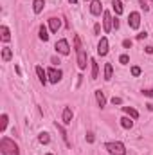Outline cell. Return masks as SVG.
<instances>
[{"label":"cell","instance_id":"1","mask_svg":"<svg viewBox=\"0 0 153 155\" xmlns=\"http://www.w3.org/2000/svg\"><path fill=\"white\" fill-rule=\"evenodd\" d=\"M0 152H2V155H20V150H18L16 143L7 139V137L0 139Z\"/></svg>","mask_w":153,"mask_h":155},{"label":"cell","instance_id":"2","mask_svg":"<svg viewBox=\"0 0 153 155\" xmlns=\"http://www.w3.org/2000/svg\"><path fill=\"white\" fill-rule=\"evenodd\" d=\"M105 148L108 150V153L110 155H126V148H124V144L119 143V141H115V143H106Z\"/></svg>","mask_w":153,"mask_h":155},{"label":"cell","instance_id":"3","mask_svg":"<svg viewBox=\"0 0 153 155\" xmlns=\"http://www.w3.org/2000/svg\"><path fill=\"white\" fill-rule=\"evenodd\" d=\"M54 49H56L60 54H63V56H67V54L70 52V47H69V41H67V40H58L56 45H54Z\"/></svg>","mask_w":153,"mask_h":155},{"label":"cell","instance_id":"4","mask_svg":"<svg viewBox=\"0 0 153 155\" xmlns=\"http://www.w3.org/2000/svg\"><path fill=\"white\" fill-rule=\"evenodd\" d=\"M103 27H105V33H110L112 27H114V18H112V15L108 11L103 13Z\"/></svg>","mask_w":153,"mask_h":155},{"label":"cell","instance_id":"5","mask_svg":"<svg viewBox=\"0 0 153 155\" xmlns=\"http://www.w3.org/2000/svg\"><path fill=\"white\" fill-rule=\"evenodd\" d=\"M128 25H130L132 29H139V25H141V15H139L137 11L130 13V18H128Z\"/></svg>","mask_w":153,"mask_h":155},{"label":"cell","instance_id":"6","mask_svg":"<svg viewBox=\"0 0 153 155\" xmlns=\"http://www.w3.org/2000/svg\"><path fill=\"white\" fill-rule=\"evenodd\" d=\"M76 52H77V65H79V69H86V52H85V49L77 47Z\"/></svg>","mask_w":153,"mask_h":155},{"label":"cell","instance_id":"7","mask_svg":"<svg viewBox=\"0 0 153 155\" xmlns=\"http://www.w3.org/2000/svg\"><path fill=\"white\" fill-rule=\"evenodd\" d=\"M47 76H49V81L50 83H58L61 79V71L60 69H49L47 71Z\"/></svg>","mask_w":153,"mask_h":155},{"label":"cell","instance_id":"8","mask_svg":"<svg viewBox=\"0 0 153 155\" xmlns=\"http://www.w3.org/2000/svg\"><path fill=\"white\" fill-rule=\"evenodd\" d=\"M97 54L99 56H106L108 54V40L101 38L99 40V45H97Z\"/></svg>","mask_w":153,"mask_h":155},{"label":"cell","instance_id":"9","mask_svg":"<svg viewBox=\"0 0 153 155\" xmlns=\"http://www.w3.org/2000/svg\"><path fill=\"white\" fill-rule=\"evenodd\" d=\"M101 11H103L101 2H99V0H92V4H90V13L97 16V15H101Z\"/></svg>","mask_w":153,"mask_h":155},{"label":"cell","instance_id":"10","mask_svg":"<svg viewBox=\"0 0 153 155\" xmlns=\"http://www.w3.org/2000/svg\"><path fill=\"white\" fill-rule=\"evenodd\" d=\"M36 74H38V79H40L41 85H45V83L49 81V76H47V72L43 71V67H40V65L36 67Z\"/></svg>","mask_w":153,"mask_h":155},{"label":"cell","instance_id":"11","mask_svg":"<svg viewBox=\"0 0 153 155\" xmlns=\"http://www.w3.org/2000/svg\"><path fill=\"white\" fill-rule=\"evenodd\" d=\"M63 123H65V124H70V123H72V110H70L69 107L63 108Z\"/></svg>","mask_w":153,"mask_h":155},{"label":"cell","instance_id":"12","mask_svg":"<svg viewBox=\"0 0 153 155\" xmlns=\"http://www.w3.org/2000/svg\"><path fill=\"white\" fill-rule=\"evenodd\" d=\"M60 25H61V22H60L58 18H49V27H50V31H52V33H58Z\"/></svg>","mask_w":153,"mask_h":155},{"label":"cell","instance_id":"13","mask_svg":"<svg viewBox=\"0 0 153 155\" xmlns=\"http://www.w3.org/2000/svg\"><path fill=\"white\" fill-rule=\"evenodd\" d=\"M96 99H97V105L103 108L105 105H106V97H105V94H103V90H96Z\"/></svg>","mask_w":153,"mask_h":155},{"label":"cell","instance_id":"14","mask_svg":"<svg viewBox=\"0 0 153 155\" xmlns=\"http://www.w3.org/2000/svg\"><path fill=\"white\" fill-rule=\"evenodd\" d=\"M43 5H45V2H43V0H34V2H33V11L38 15V13L43 11Z\"/></svg>","mask_w":153,"mask_h":155},{"label":"cell","instance_id":"15","mask_svg":"<svg viewBox=\"0 0 153 155\" xmlns=\"http://www.w3.org/2000/svg\"><path fill=\"white\" fill-rule=\"evenodd\" d=\"M90 63H92V79H97L99 78V65L96 60H90Z\"/></svg>","mask_w":153,"mask_h":155},{"label":"cell","instance_id":"16","mask_svg":"<svg viewBox=\"0 0 153 155\" xmlns=\"http://www.w3.org/2000/svg\"><path fill=\"white\" fill-rule=\"evenodd\" d=\"M0 35H2V41H9L11 40V33H9V29L5 25L0 27Z\"/></svg>","mask_w":153,"mask_h":155},{"label":"cell","instance_id":"17","mask_svg":"<svg viewBox=\"0 0 153 155\" xmlns=\"http://www.w3.org/2000/svg\"><path fill=\"white\" fill-rule=\"evenodd\" d=\"M122 110H124V114H128L132 119H137L139 117V112L135 108H132V107H122Z\"/></svg>","mask_w":153,"mask_h":155},{"label":"cell","instance_id":"18","mask_svg":"<svg viewBox=\"0 0 153 155\" xmlns=\"http://www.w3.org/2000/svg\"><path fill=\"white\" fill-rule=\"evenodd\" d=\"M11 56H13V51H11L9 47H4V49H2V60H4V61H9Z\"/></svg>","mask_w":153,"mask_h":155},{"label":"cell","instance_id":"19","mask_svg":"<svg viewBox=\"0 0 153 155\" xmlns=\"http://www.w3.org/2000/svg\"><path fill=\"white\" fill-rule=\"evenodd\" d=\"M112 7H114L115 15H122V4H121V0H112Z\"/></svg>","mask_w":153,"mask_h":155},{"label":"cell","instance_id":"20","mask_svg":"<svg viewBox=\"0 0 153 155\" xmlns=\"http://www.w3.org/2000/svg\"><path fill=\"white\" fill-rule=\"evenodd\" d=\"M112 72H114L112 65H110V63H106V65H105V79H106V81H110V79H112Z\"/></svg>","mask_w":153,"mask_h":155},{"label":"cell","instance_id":"21","mask_svg":"<svg viewBox=\"0 0 153 155\" xmlns=\"http://www.w3.org/2000/svg\"><path fill=\"white\" fill-rule=\"evenodd\" d=\"M40 40H43V41H47L49 40V33H47V27L45 25H40Z\"/></svg>","mask_w":153,"mask_h":155},{"label":"cell","instance_id":"22","mask_svg":"<svg viewBox=\"0 0 153 155\" xmlns=\"http://www.w3.org/2000/svg\"><path fill=\"white\" fill-rule=\"evenodd\" d=\"M121 126H122V128H132V126H133V121H132L130 117H122V119H121Z\"/></svg>","mask_w":153,"mask_h":155},{"label":"cell","instance_id":"23","mask_svg":"<svg viewBox=\"0 0 153 155\" xmlns=\"http://www.w3.org/2000/svg\"><path fill=\"white\" fill-rule=\"evenodd\" d=\"M38 141H40V143H41V144H47V143L50 141V137H49V134H47V132H43V134H40Z\"/></svg>","mask_w":153,"mask_h":155},{"label":"cell","instance_id":"24","mask_svg":"<svg viewBox=\"0 0 153 155\" xmlns=\"http://www.w3.org/2000/svg\"><path fill=\"white\" fill-rule=\"evenodd\" d=\"M5 126H7V114H2V117H0V132H4Z\"/></svg>","mask_w":153,"mask_h":155},{"label":"cell","instance_id":"25","mask_svg":"<svg viewBox=\"0 0 153 155\" xmlns=\"http://www.w3.org/2000/svg\"><path fill=\"white\" fill-rule=\"evenodd\" d=\"M56 128H58V130L61 132V137H63V141H65V143L69 144V139H67V132H65V128H63L61 124H58V123H56Z\"/></svg>","mask_w":153,"mask_h":155},{"label":"cell","instance_id":"26","mask_svg":"<svg viewBox=\"0 0 153 155\" xmlns=\"http://www.w3.org/2000/svg\"><path fill=\"white\" fill-rule=\"evenodd\" d=\"M119 61H121V63H122V65H126V63H128V61H130V58H128V56H126V54H122V56H121V58H119Z\"/></svg>","mask_w":153,"mask_h":155},{"label":"cell","instance_id":"27","mask_svg":"<svg viewBox=\"0 0 153 155\" xmlns=\"http://www.w3.org/2000/svg\"><path fill=\"white\" fill-rule=\"evenodd\" d=\"M141 74V67H132V76H139Z\"/></svg>","mask_w":153,"mask_h":155},{"label":"cell","instance_id":"28","mask_svg":"<svg viewBox=\"0 0 153 155\" xmlns=\"http://www.w3.org/2000/svg\"><path fill=\"white\" fill-rule=\"evenodd\" d=\"M141 7H142L144 11H148V9H150V5H148V2H146V0H141Z\"/></svg>","mask_w":153,"mask_h":155},{"label":"cell","instance_id":"29","mask_svg":"<svg viewBox=\"0 0 153 155\" xmlns=\"http://www.w3.org/2000/svg\"><path fill=\"white\" fill-rule=\"evenodd\" d=\"M122 47L130 49V47H132V40H124V41H122Z\"/></svg>","mask_w":153,"mask_h":155},{"label":"cell","instance_id":"30","mask_svg":"<svg viewBox=\"0 0 153 155\" xmlns=\"http://www.w3.org/2000/svg\"><path fill=\"white\" fill-rule=\"evenodd\" d=\"M86 141H88V143H94V134H92V132L86 134Z\"/></svg>","mask_w":153,"mask_h":155},{"label":"cell","instance_id":"31","mask_svg":"<svg viewBox=\"0 0 153 155\" xmlns=\"http://www.w3.org/2000/svg\"><path fill=\"white\" fill-rule=\"evenodd\" d=\"M146 36H148V33H146V31H144V33H139V35H137V40H144Z\"/></svg>","mask_w":153,"mask_h":155},{"label":"cell","instance_id":"32","mask_svg":"<svg viewBox=\"0 0 153 155\" xmlns=\"http://www.w3.org/2000/svg\"><path fill=\"white\" fill-rule=\"evenodd\" d=\"M112 103H114V105H121L122 99H121V97H112Z\"/></svg>","mask_w":153,"mask_h":155},{"label":"cell","instance_id":"33","mask_svg":"<svg viewBox=\"0 0 153 155\" xmlns=\"http://www.w3.org/2000/svg\"><path fill=\"white\" fill-rule=\"evenodd\" d=\"M99 31H101V25H99V24H96V27H94V33H96V35H99Z\"/></svg>","mask_w":153,"mask_h":155},{"label":"cell","instance_id":"34","mask_svg":"<svg viewBox=\"0 0 153 155\" xmlns=\"http://www.w3.org/2000/svg\"><path fill=\"white\" fill-rule=\"evenodd\" d=\"M144 96H148V97H153V90H144Z\"/></svg>","mask_w":153,"mask_h":155},{"label":"cell","instance_id":"35","mask_svg":"<svg viewBox=\"0 0 153 155\" xmlns=\"http://www.w3.org/2000/svg\"><path fill=\"white\" fill-rule=\"evenodd\" d=\"M146 52H148V54H151V52H153V47H151V45H148V47H146Z\"/></svg>","mask_w":153,"mask_h":155},{"label":"cell","instance_id":"36","mask_svg":"<svg viewBox=\"0 0 153 155\" xmlns=\"http://www.w3.org/2000/svg\"><path fill=\"white\" fill-rule=\"evenodd\" d=\"M114 29H119V20H114Z\"/></svg>","mask_w":153,"mask_h":155},{"label":"cell","instance_id":"37","mask_svg":"<svg viewBox=\"0 0 153 155\" xmlns=\"http://www.w3.org/2000/svg\"><path fill=\"white\" fill-rule=\"evenodd\" d=\"M69 2H70V4H76L77 0H69Z\"/></svg>","mask_w":153,"mask_h":155},{"label":"cell","instance_id":"38","mask_svg":"<svg viewBox=\"0 0 153 155\" xmlns=\"http://www.w3.org/2000/svg\"><path fill=\"white\" fill-rule=\"evenodd\" d=\"M47 155H52V153H47Z\"/></svg>","mask_w":153,"mask_h":155},{"label":"cell","instance_id":"39","mask_svg":"<svg viewBox=\"0 0 153 155\" xmlns=\"http://www.w3.org/2000/svg\"><path fill=\"white\" fill-rule=\"evenodd\" d=\"M151 4H153V0H151Z\"/></svg>","mask_w":153,"mask_h":155}]
</instances>
